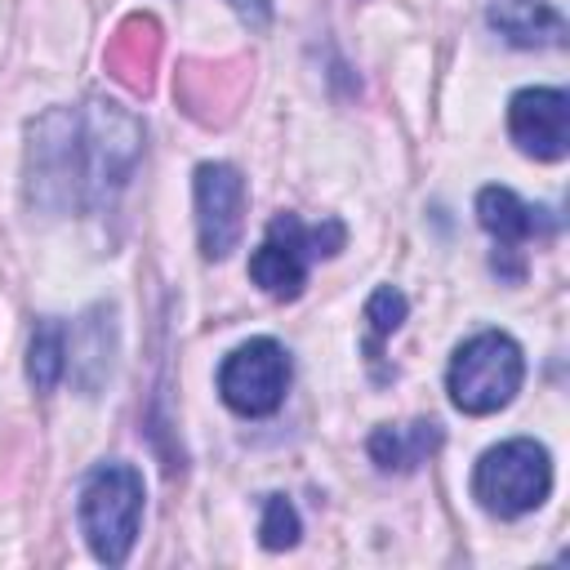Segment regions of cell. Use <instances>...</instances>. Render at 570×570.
Here are the masks:
<instances>
[{
    "label": "cell",
    "instance_id": "8fae6325",
    "mask_svg": "<svg viewBox=\"0 0 570 570\" xmlns=\"http://www.w3.org/2000/svg\"><path fill=\"white\" fill-rule=\"evenodd\" d=\"M476 223L499 240V254H517L530 236H552L557 218L543 205H525L512 187H481L476 191Z\"/></svg>",
    "mask_w": 570,
    "mask_h": 570
},
{
    "label": "cell",
    "instance_id": "ac0fdd59",
    "mask_svg": "<svg viewBox=\"0 0 570 570\" xmlns=\"http://www.w3.org/2000/svg\"><path fill=\"white\" fill-rule=\"evenodd\" d=\"M227 4L240 13V22L249 31H267L272 27V0H227Z\"/></svg>",
    "mask_w": 570,
    "mask_h": 570
},
{
    "label": "cell",
    "instance_id": "3957f363",
    "mask_svg": "<svg viewBox=\"0 0 570 570\" xmlns=\"http://www.w3.org/2000/svg\"><path fill=\"white\" fill-rule=\"evenodd\" d=\"M142 521V476L129 463H102L80 490V525L102 566H125Z\"/></svg>",
    "mask_w": 570,
    "mask_h": 570
},
{
    "label": "cell",
    "instance_id": "ba28073f",
    "mask_svg": "<svg viewBox=\"0 0 570 570\" xmlns=\"http://www.w3.org/2000/svg\"><path fill=\"white\" fill-rule=\"evenodd\" d=\"M249 89V62L223 58V62H183L174 76L178 107L200 125H227L240 111V98Z\"/></svg>",
    "mask_w": 570,
    "mask_h": 570
},
{
    "label": "cell",
    "instance_id": "9c48e42d",
    "mask_svg": "<svg viewBox=\"0 0 570 570\" xmlns=\"http://www.w3.org/2000/svg\"><path fill=\"white\" fill-rule=\"evenodd\" d=\"M508 134L534 160H561L570 151V94L566 89H521L508 102Z\"/></svg>",
    "mask_w": 570,
    "mask_h": 570
},
{
    "label": "cell",
    "instance_id": "8992f818",
    "mask_svg": "<svg viewBox=\"0 0 570 570\" xmlns=\"http://www.w3.org/2000/svg\"><path fill=\"white\" fill-rule=\"evenodd\" d=\"M289 387V352L276 338H249L236 352H227V361L218 365V396L245 414H272L285 401Z\"/></svg>",
    "mask_w": 570,
    "mask_h": 570
},
{
    "label": "cell",
    "instance_id": "7a4b0ae2",
    "mask_svg": "<svg viewBox=\"0 0 570 570\" xmlns=\"http://www.w3.org/2000/svg\"><path fill=\"white\" fill-rule=\"evenodd\" d=\"M347 240V227L338 218H325V223H303L294 214H276L267 223V236L263 245L249 254V276L263 294L272 298H298L303 285H307V267L316 258H330L338 254Z\"/></svg>",
    "mask_w": 570,
    "mask_h": 570
},
{
    "label": "cell",
    "instance_id": "4fadbf2b",
    "mask_svg": "<svg viewBox=\"0 0 570 570\" xmlns=\"http://www.w3.org/2000/svg\"><path fill=\"white\" fill-rule=\"evenodd\" d=\"M490 27L517 49H548L566 40V18L548 0H494Z\"/></svg>",
    "mask_w": 570,
    "mask_h": 570
},
{
    "label": "cell",
    "instance_id": "2e32d148",
    "mask_svg": "<svg viewBox=\"0 0 570 570\" xmlns=\"http://www.w3.org/2000/svg\"><path fill=\"white\" fill-rule=\"evenodd\" d=\"M298 512H294V503L285 499V494H267L263 499V525H258V539H263V548L267 552H285V548H294L298 543Z\"/></svg>",
    "mask_w": 570,
    "mask_h": 570
},
{
    "label": "cell",
    "instance_id": "52a82bcc",
    "mask_svg": "<svg viewBox=\"0 0 570 570\" xmlns=\"http://www.w3.org/2000/svg\"><path fill=\"white\" fill-rule=\"evenodd\" d=\"M196 232L205 258H227L245 232V178L236 165L205 160L196 169Z\"/></svg>",
    "mask_w": 570,
    "mask_h": 570
},
{
    "label": "cell",
    "instance_id": "5b68a950",
    "mask_svg": "<svg viewBox=\"0 0 570 570\" xmlns=\"http://www.w3.org/2000/svg\"><path fill=\"white\" fill-rule=\"evenodd\" d=\"M521 379H525L521 347L508 334L485 330V334L468 338L454 352L450 374H445V387H450V401L463 414H494V410H503L517 396Z\"/></svg>",
    "mask_w": 570,
    "mask_h": 570
},
{
    "label": "cell",
    "instance_id": "6da1fadb",
    "mask_svg": "<svg viewBox=\"0 0 570 570\" xmlns=\"http://www.w3.org/2000/svg\"><path fill=\"white\" fill-rule=\"evenodd\" d=\"M27 138V196L53 214L102 209L142 156V125L102 98L45 111Z\"/></svg>",
    "mask_w": 570,
    "mask_h": 570
},
{
    "label": "cell",
    "instance_id": "5bb4252c",
    "mask_svg": "<svg viewBox=\"0 0 570 570\" xmlns=\"http://www.w3.org/2000/svg\"><path fill=\"white\" fill-rule=\"evenodd\" d=\"M62 374H67V330H62L53 316H45V321H36V330H31L27 379H31L36 392H53V387L62 383Z\"/></svg>",
    "mask_w": 570,
    "mask_h": 570
},
{
    "label": "cell",
    "instance_id": "7c38bea8",
    "mask_svg": "<svg viewBox=\"0 0 570 570\" xmlns=\"http://www.w3.org/2000/svg\"><path fill=\"white\" fill-rule=\"evenodd\" d=\"M441 441H445L441 423L414 419V423H396V428H392V423L374 428L370 441H365V450H370V459H374L383 472H414L419 463H428V459L441 450Z\"/></svg>",
    "mask_w": 570,
    "mask_h": 570
},
{
    "label": "cell",
    "instance_id": "9a60e30c",
    "mask_svg": "<svg viewBox=\"0 0 570 570\" xmlns=\"http://www.w3.org/2000/svg\"><path fill=\"white\" fill-rule=\"evenodd\" d=\"M67 370L76 374V383H80V374H85V365L94 361L98 365V379H107V370H111V316L102 321V307H94L89 316H85V325H80V334H76V343L67 347Z\"/></svg>",
    "mask_w": 570,
    "mask_h": 570
},
{
    "label": "cell",
    "instance_id": "277c9868",
    "mask_svg": "<svg viewBox=\"0 0 570 570\" xmlns=\"http://www.w3.org/2000/svg\"><path fill=\"white\" fill-rule=\"evenodd\" d=\"M552 490V459L539 441L530 436H512L490 445L476 459L472 472V494L481 499L485 512L494 517H521L534 512Z\"/></svg>",
    "mask_w": 570,
    "mask_h": 570
},
{
    "label": "cell",
    "instance_id": "e0dca14e",
    "mask_svg": "<svg viewBox=\"0 0 570 570\" xmlns=\"http://www.w3.org/2000/svg\"><path fill=\"white\" fill-rule=\"evenodd\" d=\"M405 312H410L405 294H401V289H392V285H379V289H374V294L365 298V321H370V347H374L379 338L396 334V330H401V321H405Z\"/></svg>",
    "mask_w": 570,
    "mask_h": 570
},
{
    "label": "cell",
    "instance_id": "30bf717a",
    "mask_svg": "<svg viewBox=\"0 0 570 570\" xmlns=\"http://www.w3.org/2000/svg\"><path fill=\"white\" fill-rule=\"evenodd\" d=\"M102 62H107V76L120 80L129 94H147L151 80H156V62H160V27H156V18L129 13L111 31V40L102 49Z\"/></svg>",
    "mask_w": 570,
    "mask_h": 570
}]
</instances>
